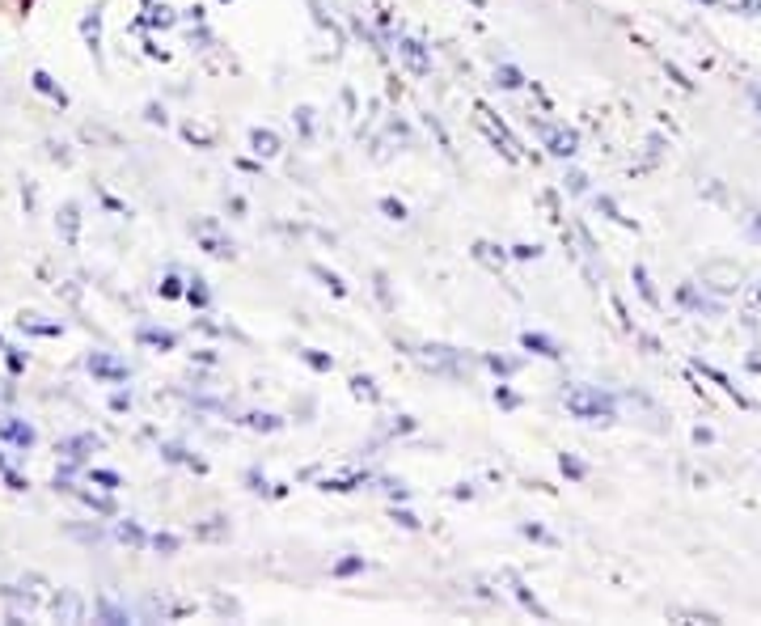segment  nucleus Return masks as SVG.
<instances>
[{"label": "nucleus", "mask_w": 761, "mask_h": 626, "mask_svg": "<svg viewBox=\"0 0 761 626\" xmlns=\"http://www.w3.org/2000/svg\"><path fill=\"white\" fill-rule=\"evenodd\" d=\"M567 411L580 419H613V398L601 390H571L567 394Z\"/></svg>", "instance_id": "f257e3e1"}, {"label": "nucleus", "mask_w": 761, "mask_h": 626, "mask_svg": "<svg viewBox=\"0 0 761 626\" xmlns=\"http://www.w3.org/2000/svg\"><path fill=\"white\" fill-rule=\"evenodd\" d=\"M541 140H546V149H550L554 157L575 153V132H567V127H541Z\"/></svg>", "instance_id": "f03ea898"}, {"label": "nucleus", "mask_w": 761, "mask_h": 626, "mask_svg": "<svg viewBox=\"0 0 761 626\" xmlns=\"http://www.w3.org/2000/svg\"><path fill=\"white\" fill-rule=\"evenodd\" d=\"M0 436L14 440V445H22V449L34 445V428H30V423H17V419H0Z\"/></svg>", "instance_id": "7ed1b4c3"}, {"label": "nucleus", "mask_w": 761, "mask_h": 626, "mask_svg": "<svg viewBox=\"0 0 761 626\" xmlns=\"http://www.w3.org/2000/svg\"><path fill=\"white\" fill-rule=\"evenodd\" d=\"M398 51H402V59H406V64H411V68L419 72V77H423V72L431 68V59L423 56V42H415V39H402V42H398Z\"/></svg>", "instance_id": "20e7f679"}, {"label": "nucleus", "mask_w": 761, "mask_h": 626, "mask_svg": "<svg viewBox=\"0 0 761 626\" xmlns=\"http://www.w3.org/2000/svg\"><path fill=\"white\" fill-rule=\"evenodd\" d=\"M89 368H94L97 377H106V381H127V368H123V364H114L111 356H102V351H94Z\"/></svg>", "instance_id": "39448f33"}, {"label": "nucleus", "mask_w": 761, "mask_h": 626, "mask_svg": "<svg viewBox=\"0 0 761 626\" xmlns=\"http://www.w3.org/2000/svg\"><path fill=\"white\" fill-rule=\"evenodd\" d=\"M56 613L64 618V622H81V618H85L81 597H77V593H59V597H56Z\"/></svg>", "instance_id": "423d86ee"}, {"label": "nucleus", "mask_w": 761, "mask_h": 626, "mask_svg": "<svg viewBox=\"0 0 761 626\" xmlns=\"http://www.w3.org/2000/svg\"><path fill=\"white\" fill-rule=\"evenodd\" d=\"M97 449V436H77V440H64V458L68 461H85V453Z\"/></svg>", "instance_id": "0eeeda50"}, {"label": "nucleus", "mask_w": 761, "mask_h": 626, "mask_svg": "<svg viewBox=\"0 0 761 626\" xmlns=\"http://www.w3.org/2000/svg\"><path fill=\"white\" fill-rule=\"evenodd\" d=\"M249 144H254V153H263V157H276V153H279L276 132H263V127H258V132L249 136Z\"/></svg>", "instance_id": "6e6552de"}, {"label": "nucleus", "mask_w": 761, "mask_h": 626, "mask_svg": "<svg viewBox=\"0 0 761 626\" xmlns=\"http://www.w3.org/2000/svg\"><path fill=\"white\" fill-rule=\"evenodd\" d=\"M702 279H723L720 288H736V284H740V271H736V267H720V263H715V267H706V271H702Z\"/></svg>", "instance_id": "1a4fd4ad"}, {"label": "nucleus", "mask_w": 761, "mask_h": 626, "mask_svg": "<svg viewBox=\"0 0 761 626\" xmlns=\"http://www.w3.org/2000/svg\"><path fill=\"white\" fill-rule=\"evenodd\" d=\"M525 348L529 351H541V356H550V360H554V356H563V351L554 348L550 339H541V334H525Z\"/></svg>", "instance_id": "9d476101"}, {"label": "nucleus", "mask_w": 761, "mask_h": 626, "mask_svg": "<svg viewBox=\"0 0 761 626\" xmlns=\"http://www.w3.org/2000/svg\"><path fill=\"white\" fill-rule=\"evenodd\" d=\"M140 339H144V343H152V348H174V334H161V331H144Z\"/></svg>", "instance_id": "9b49d317"}, {"label": "nucleus", "mask_w": 761, "mask_h": 626, "mask_svg": "<svg viewBox=\"0 0 761 626\" xmlns=\"http://www.w3.org/2000/svg\"><path fill=\"white\" fill-rule=\"evenodd\" d=\"M495 81H499V85H508V89H521V85H525L516 68H499V72H495Z\"/></svg>", "instance_id": "f8f14e48"}, {"label": "nucleus", "mask_w": 761, "mask_h": 626, "mask_svg": "<svg viewBox=\"0 0 761 626\" xmlns=\"http://www.w3.org/2000/svg\"><path fill=\"white\" fill-rule=\"evenodd\" d=\"M34 85H39L42 94H51V98H59V102H64V94H59L56 85H51V77H47V72H34Z\"/></svg>", "instance_id": "ddd939ff"}, {"label": "nucleus", "mask_w": 761, "mask_h": 626, "mask_svg": "<svg viewBox=\"0 0 761 626\" xmlns=\"http://www.w3.org/2000/svg\"><path fill=\"white\" fill-rule=\"evenodd\" d=\"M119 538H123V542H131V546L144 542V533H140L136 525H119Z\"/></svg>", "instance_id": "4468645a"}, {"label": "nucleus", "mask_w": 761, "mask_h": 626, "mask_svg": "<svg viewBox=\"0 0 761 626\" xmlns=\"http://www.w3.org/2000/svg\"><path fill=\"white\" fill-rule=\"evenodd\" d=\"M94 478H97V483H102V487H106V491H114V487H119V474H111V470H94Z\"/></svg>", "instance_id": "2eb2a0df"}, {"label": "nucleus", "mask_w": 761, "mask_h": 626, "mask_svg": "<svg viewBox=\"0 0 761 626\" xmlns=\"http://www.w3.org/2000/svg\"><path fill=\"white\" fill-rule=\"evenodd\" d=\"M195 301V305H208V288H204V284H199V279H195L191 284V293H186Z\"/></svg>", "instance_id": "dca6fc26"}, {"label": "nucleus", "mask_w": 761, "mask_h": 626, "mask_svg": "<svg viewBox=\"0 0 761 626\" xmlns=\"http://www.w3.org/2000/svg\"><path fill=\"white\" fill-rule=\"evenodd\" d=\"M152 546H157V550H178V538H161V533H157V538H152Z\"/></svg>", "instance_id": "f3484780"}, {"label": "nucleus", "mask_w": 761, "mask_h": 626, "mask_svg": "<svg viewBox=\"0 0 761 626\" xmlns=\"http://www.w3.org/2000/svg\"><path fill=\"white\" fill-rule=\"evenodd\" d=\"M563 470H567L571 478H584V466H580V461H575V458H563Z\"/></svg>", "instance_id": "a211bd4d"}, {"label": "nucleus", "mask_w": 761, "mask_h": 626, "mask_svg": "<svg viewBox=\"0 0 761 626\" xmlns=\"http://www.w3.org/2000/svg\"><path fill=\"white\" fill-rule=\"evenodd\" d=\"M381 208H385L389 216H394V221H402V216H406V208H402V204H394V199H385V204H381Z\"/></svg>", "instance_id": "6ab92c4d"}, {"label": "nucleus", "mask_w": 761, "mask_h": 626, "mask_svg": "<svg viewBox=\"0 0 761 626\" xmlns=\"http://www.w3.org/2000/svg\"><path fill=\"white\" fill-rule=\"evenodd\" d=\"M360 567H364L360 558H347V563H339V576H351V571H360Z\"/></svg>", "instance_id": "aec40b11"}, {"label": "nucleus", "mask_w": 761, "mask_h": 626, "mask_svg": "<svg viewBox=\"0 0 761 626\" xmlns=\"http://www.w3.org/2000/svg\"><path fill=\"white\" fill-rule=\"evenodd\" d=\"M64 229H68V233L77 229V208H64Z\"/></svg>", "instance_id": "412c9836"}, {"label": "nucleus", "mask_w": 761, "mask_h": 626, "mask_svg": "<svg viewBox=\"0 0 761 626\" xmlns=\"http://www.w3.org/2000/svg\"><path fill=\"white\" fill-rule=\"evenodd\" d=\"M753 102H757V106H761V89H753Z\"/></svg>", "instance_id": "4be33fe9"}]
</instances>
